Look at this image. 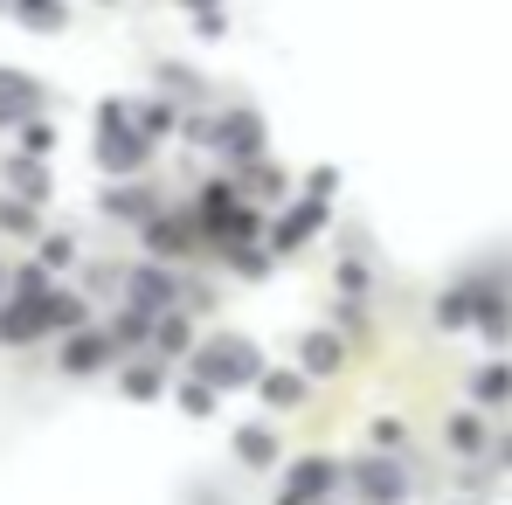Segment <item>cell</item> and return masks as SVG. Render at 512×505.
Returning a JSON list of instances; mask_svg holds the SVG:
<instances>
[{"label":"cell","instance_id":"cell-16","mask_svg":"<svg viewBox=\"0 0 512 505\" xmlns=\"http://www.w3.org/2000/svg\"><path fill=\"white\" fill-rule=\"evenodd\" d=\"M187 7H208V0H187Z\"/></svg>","mask_w":512,"mask_h":505},{"label":"cell","instance_id":"cell-12","mask_svg":"<svg viewBox=\"0 0 512 505\" xmlns=\"http://www.w3.org/2000/svg\"><path fill=\"white\" fill-rule=\"evenodd\" d=\"M263 395H270V402H291V395H298V374H270Z\"/></svg>","mask_w":512,"mask_h":505},{"label":"cell","instance_id":"cell-3","mask_svg":"<svg viewBox=\"0 0 512 505\" xmlns=\"http://www.w3.org/2000/svg\"><path fill=\"white\" fill-rule=\"evenodd\" d=\"M360 485H367V499H402V471H388V464H360Z\"/></svg>","mask_w":512,"mask_h":505},{"label":"cell","instance_id":"cell-10","mask_svg":"<svg viewBox=\"0 0 512 505\" xmlns=\"http://www.w3.org/2000/svg\"><path fill=\"white\" fill-rule=\"evenodd\" d=\"M243 457L250 464H270V429H243Z\"/></svg>","mask_w":512,"mask_h":505},{"label":"cell","instance_id":"cell-1","mask_svg":"<svg viewBox=\"0 0 512 505\" xmlns=\"http://www.w3.org/2000/svg\"><path fill=\"white\" fill-rule=\"evenodd\" d=\"M201 374H208L215 388H243L256 374V346L250 339H215V346L201 353Z\"/></svg>","mask_w":512,"mask_h":505},{"label":"cell","instance_id":"cell-11","mask_svg":"<svg viewBox=\"0 0 512 505\" xmlns=\"http://www.w3.org/2000/svg\"><path fill=\"white\" fill-rule=\"evenodd\" d=\"M0 229H35V215H28V201H0Z\"/></svg>","mask_w":512,"mask_h":505},{"label":"cell","instance_id":"cell-7","mask_svg":"<svg viewBox=\"0 0 512 505\" xmlns=\"http://www.w3.org/2000/svg\"><path fill=\"white\" fill-rule=\"evenodd\" d=\"M305 360H312V367H333V360H340V339H333V333H312V339H305Z\"/></svg>","mask_w":512,"mask_h":505},{"label":"cell","instance_id":"cell-14","mask_svg":"<svg viewBox=\"0 0 512 505\" xmlns=\"http://www.w3.org/2000/svg\"><path fill=\"white\" fill-rule=\"evenodd\" d=\"M14 187L21 194H42V167H14Z\"/></svg>","mask_w":512,"mask_h":505},{"label":"cell","instance_id":"cell-8","mask_svg":"<svg viewBox=\"0 0 512 505\" xmlns=\"http://www.w3.org/2000/svg\"><path fill=\"white\" fill-rule=\"evenodd\" d=\"M312 229H319V208H298V215L277 229V243H298V236H312Z\"/></svg>","mask_w":512,"mask_h":505},{"label":"cell","instance_id":"cell-13","mask_svg":"<svg viewBox=\"0 0 512 505\" xmlns=\"http://www.w3.org/2000/svg\"><path fill=\"white\" fill-rule=\"evenodd\" d=\"M42 256H49V263H70V256H77V243H70V236H49V243H42Z\"/></svg>","mask_w":512,"mask_h":505},{"label":"cell","instance_id":"cell-9","mask_svg":"<svg viewBox=\"0 0 512 505\" xmlns=\"http://www.w3.org/2000/svg\"><path fill=\"white\" fill-rule=\"evenodd\" d=\"M450 443H457V450H485V429H478L471 416H457L450 422Z\"/></svg>","mask_w":512,"mask_h":505},{"label":"cell","instance_id":"cell-5","mask_svg":"<svg viewBox=\"0 0 512 505\" xmlns=\"http://www.w3.org/2000/svg\"><path fill=\"white\" fill-rule=\"evenodd\" d=\"M471 395H478V402H506L512 395V367H485V374L471 381Z\"/></svg>","mask_w":512,"mask_h":505},{"label":"cell","instance_id":"cell-6","mask_svg":"<svg viewBox=\"0 0 512 505\" xmlns=\"http://www.w3.org/2000/svg\"><path fill=\"white\" fill-rule=\"evenodd\" d=\"M291 485H298V492H319V485H333V464H319V457H312V464H298V471H291Z\"/></svg>","mask_w":512,"mask_h":505},{"label":"cell","instance_id":"cell-2","mask_svg":"<svg viewBox=\"0 0 512 505\" xmlns=\"http://www.w3.org/2000/svg\"><path fill=\"white\" fill-rule=\"evenodd\" d=\"M97 153H104V167H111V173H132V167H139V153H146V146L132 139V125H125V111H118V104L104 111V132H97Z\"/></svg>","mask_w":512,"mask_h":505},{"label":"cell","instance_id":"cell-4","mask_svg":"<svg viewBox=\"0 0 512 505\" xmlns=\"http://www.w3.org/2000/svg\"><path fill=\"white\" fill-rule=\"evenodd\" d=\"M35 104V84L28 77H0V118H21Z\"/></svg>","mask_w":512,"mask_h":505},{"label":"cell","instance_id":"cell-15","mask_svg":"<svg viewBox=\"0 0 512 505\" xmlns=\"http://www.w3.org/2000/svg\"><path fill=\"white\" fill-rule=\"evenodd\" d=\"M70 367H97V339H77L70 346Z\"/></svg>","mask_w":512,"mask_h":505}]
</instances>
